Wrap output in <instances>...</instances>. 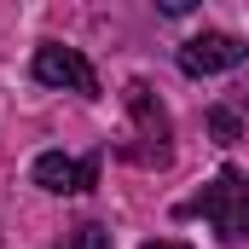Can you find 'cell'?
Returning a JSON list of instances; mask_svg holds the SVG:
<instances>
[{
	"label": "cell",
	"instance_id": "cell-1",
	"mask_svg": "<svg viewBox=\"0 0 249 249\" xmlns=\"http://www.w3.org/2000/svg\"><path fill=\"white\" fill-rule=\"evenodd\" d=\"M226 244H244L249 238V180L238 168H226V174H214V186H203V197L191 203Z\"/></svg>",
	"mask_w": 249,
	"mask_h": 249
},
{
	"label": "cell",
	"instance_id": "cell-2",
	"mask_svg": "<svg viewBox=\"0 0 249 249\" xmlns=\"http://www.w3.org/2000/svg\"><path fill=\"white\" fill-rule=\"evenodd\" d=\"M244 58H249V41L226 35V29H203V35H191L186 47H180V70L186 75H226Z\"/></svg>",
	"mask_w": 249,
	"mask_h": 249
},
{
	"label": "cell",
	"instance_id": "cell-3",
	"mask_svg": "<svg viewBox=\"0 0 249 249\" xmlns=\"http://www.w3.org/2000/svg\"><path fill=\"white\" fill-rule=\"evenodd\" d=\"M35 81L41 87H70V93H99V75H93V64L81 58L75 47H35Z\"/></svg>",
	"mask_w": 249,
	"mask_h": 249
},
{
	"label": "cell",
	"instance_id": "cell-4",
	"mask_svg": "<svg viewBox=\"0 0 249 249\" xmlns=\"http://www.w3.org/2000/svg\"><path fill=\"white\" fill-rule=\"evenodd\" d=\"M29 180L41 191H53V197H75V191H87L99 180V157H64V151H41L35 157V168H29Z\"/></svg>",
	"mask_w": 249,
	"mask_h": 249
},
{
	"label": "cell",
	"instance_id": "cell-5",
	"mask_svg": "<svg viewBox=\"0 0 249 249\" xmlns=\"http://www.w3.org/2000/svg\"><path fill=\"white\" fill-rule=\"evenodd\" d=\"M127 110H133V122L145 139H157V151H168V116H162V105H157V93H151V81H127Z\"/></svg>",
	"mask_w": 249,
	"mask_h": 249
},
{
	"label": "cell",
	"instance_id": "cell-6",
	"mask_svg": "<svg viewBox=\"0 0 249 249\" xmlns=\"http://www.w3.org/2000/svg\"><path fill=\"white\" fill-rule=\"evenodd\" d=\"M209 133H214L220 145H238V139H244V122H238V110L214 105V110H209Z\"/></svg>",
	"mask_w": 249,
	"mask_h": 249
},
{
	"label": "cell",
	"instance_id": "cell-7",
	"mask_svg": "<svg viewBox=\"0 0 249 249\" xmlns=\"http://www.w3.org/2000/svg\"><path fill=\"white\" fill-rule=\"evenodd\" d=\"M58 249H110V232L87 220V226H75V232H64V244H58Z\"/></svg>",
	"mask_w": 249,
	"mask_h": 249
},
{
	"label": "cell",
	"instance_id": "cell-8",
	"mask_svg": "<svg viewBox=\"0 0 249 249\" xmlns=\"http://www.w3.org/2000/svg\"><path fill=\"white\" fill-rule=\"evenodd\" d=\"M145 249H191V244H174V238H157V244H145Z\"/></svg>",
	"mask_w": 249,
	"mask_h": 249
}]
</instances>
